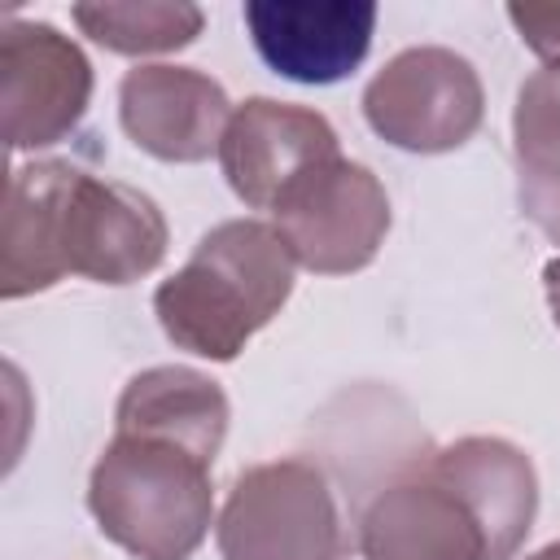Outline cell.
<instances>
[{"label":"cell","mask_w":560,"mask_h":560,"mask_svg":"<svg viewBox=\"0 0 560 560\" xmlns=\"http://www.w3.org/2000/svg\"><path fill=\"white\" fill-rule=\"evenodd\" d=\"M228 118L223 83L192 66H136L118 83V122L158 162H206L219 153Z\"/></svg>","instance_id":"8fae6325"},{"label":"cell","mask_w":560,"mask_h":560,"mask_svg":"<svg viewBox=\"0 0 560 560\" xmlns=\"http://www.w3.org/2000/svg\"><path fill=\"white\" fill-rule=\"evenodd\" d=\"M245 26L258 57L293 83L328 88L359 70L372 48V0H249Z\"/></svg>","instance_id":"30bf717a"},{"label":"cell","mask_w":560,"mask_h":560,"mask_svg":"<svg viewBox=\"0 0 560 560\" xmlns=\"http://www.w3.org/2000/svg\"><path fill=\"white\" fill-rule=\"evenodd\" d=\"M368 127L407 153H451L468 144L486 118V92L468 57L420 44L389 57L363 88Z\"/></svg>","instance_id":"277c9868"},{"label":"cell","mask_w":560,"mask_h":560,"mask_svg":"<svg viewBox=\"0 0 560 560\" xmlns=\"http://www.w3.org/2000/svg\"><path fill=\"white\" fill-rule=\"evenodd\" d=\"M429 464L472 503V512L481 516L494 542V560H512L538 516L534 459L508 438L472 433V438H455L451 446L433 451Z\"/></svg>","instance_id":"7c38bea8"},{"label":"cell","mask_w":560,"mask_h":560,"mask_svg":"<svg viewBox=\"0 0 560 560\" xmlns=\"http://www.w3.org/2000/svg\"><path fill=\"white\" fill-rule=\"evenodd\" d=\"M166 241V219L149 192L74 166L57 232L66 276H83L96 284H131L162 267Z\"/></svg>","instance_id":"52a82bcc"},{"label":"cell","mask_w":560,"mask_h":560,"mask_svg":"<svg viewBox=\"0 0 560 560\" xmlns=\"http://www.w3.org/2000/svg\"><path fill=\"white\" fill-rule=\"evenodd\" d=\"M525 214L547 232V236H556L560 241V192H529L525 188Z\"/></svg>","instance_id":"ac0fdd59"},{"label":"cell","mask_w":560,"mask_h":560,"mask_svg":"<svg viewBox=\"0 0 560 560\" xmlns=\"http://www.w3.org/2000/svg\"><path fill=\"white\" fill-rule=\"evenodd\" d=\"M298 267L315 276L363 271L389 232V197L381 179L350 158L306 171L271 210Z\"/></svg>","instance_id":"5b68a950"},{"label":"cell","mask_w":560,"mask_h":560,"mask_svg":"<svg viewBox=\"0 0 560 560\" xmlns=\"http://www.w3.org/2000/svg\"><path fill=\"white\" fill-rule=\"evenodd\" d=\"M512 149L529 192H560V61L521 83L512 109Z\"/></svg>","instance_id":"2e32d148"},{"label":"cell","mask_w":560,"mask_h":560,"mask_svg":"<svg viewBox=\"0 0 560 560\" xmlns=\"http://www.w3.org/2000/svg\"><path fill=\"white\" fill-rule=\"evenodd\" d=\"M359 551L363 560H494L481 516L429 459L363 508Z\"/></svg>","instance_id":"9c48e42d"},{"label":"cell","mask_w":560,"mask_h":560,"mask_svg":"<svg viewBox=\"0 0 560 560\" xmlns=\"http://www.w3.org/2000/svg\"><path fill=\"white\" fill-rule=\"evenodd\" d=\"M74 162H26L13 166L4 188V228H0V298H26L52 289L61 271V201L70 188Z\"/></svg>","instance_id":"4fadbf2b"},{"label":"cell","mask_w":560,"mask_h":560,"mask_svg":"<svg viewBox=\"0 0 560 560\" xmlns=\"http://www.w3.org/2000/svg\"><path fill=\"white\" fill-rule=\"evenodd\" d=\"M223 560H337L341 516L328 477L311 459L245 468L214 521Z\"/></svg>","instance_id":"3957f363"},{"label":"cell","mask_w":560,"mask_h":560,"mask_svg":"<svg viewBox=\"0 0 560 560\" xmlns=\"http://www.w3.org/2000/svg\"><path fill=\"white\" fill-rule=\"evenodd\" d=\"M341 158L337 131L319 109L249 96L232 109L228 131L219 140V166L228 188L249 210H276V201L315 166Z\"/></svg>","instance_id":"ba28073f"},{"label":"cell","mask_w":560,"mask_h":560,"mask_svg":"<svg viewBox=\"0 0 560 560\" xmlns=\"http://www.w3.org/2000/svg\"><path fill=\"white\" fill-rule=\"evenodd\" d=\"M508 22L529 52H538L547 66L560 61V4H508Z\"/></svg>","instance_id":"e0dca14e"},{"label":"cell","mask_w":560,"mask_h":560,"mask_svg":"<svg viewBox=\"0 0 560 560\" xmlns=\"http://www.w3.org/2000/svg\"><path fill=\"white\" fill-rule=\"evenodd\" d=\"M88 512L136 560H188L214 525L210 459L166 438L114 433L92 464Z\"/></svg>","instance_id":"7a4b0ae2"},{"label":"cell","mask_w":560,"mask_h":560,"mask_svg":"<svg viewBox=\"0 0 560 560\" xmlns=\"http://www.w3.org/2000/svg\"><path fill=\"white\" fill-rule=\"evenodd\" d=\"M525 560H560V538H556V542H547L542 551H534V556H525Z\"/></svg>","instance_id":"ffe728a7"},{"label":"cell","mask_w":560,"mask_h":560,"mask_svg":"<svg viewBox=\"0 0 560 560\" xmlns=\"http://www.w3.org/2000/svg\"><path fill=\"white\" fill-rule=\"evenodd\" d=\"M542 289H547V306H551V319L560 328V254L542 267Z\"/></svg>","instance_id":"d6986e66"},{"label":"cell","mask_w":560,"mask_h":560,"mask_svg":"<svg viewBox=\"0 0 560 560\" xmlns=\"http://www.w3.org/2000/svg\"><path fill=\"white\" fill-rule=\"evenodd\" d=\"M228 420H232V407L219 381H210L197 368H179V363L136 372L122 385L118 407H114V433L166 438V442L197 451L210 464L228 438Z\"/></svg>","instance_id":"5bb4252c"},{"label":"cell","mask_w":560,"mask_h":560,"mask_svg":"<svg viewBox=\"0 0 560 560\" xmlns=\"http://www.w3.org/2000/svg\"><path fill=\"white\" fill-rule=\"evenodd\" d=\"M70 18L88 39H96L109 52L122 57H149V52H179L201 35V9L197 4H74Z\"/></svg>","instance_id":"9a60e30c"},{"label":"cell","mask_w":560,"mask_h":560,"mask_svg":"<svg viewBox=\"0 0 560 560\" xmlns=\"http://www.w3.org/2000/svg\"><path fill=\"white\" fill-rule=\"evenodd\" d=\"M293 254L276 223L228 219L210 228L192 258L158 284L153 315L162 332L210 363H232L293 293Z\"/></svg>","instance_id":"6da1fadb"},{"label":"cell","mask_w":560,"mask_h":560,"mask_svg":"<svg viewBox=\"0 0 560 560\" xmlns=\"http://www.w3.org/2000/svg\"><path fill=\"white\" fill-rule=\"evenodd\" d=\"M92 101V61L48 22L4 18L0 31V105L13 153L66 140Z\"/></svg>","instance_id":"8992f818"}]
</instances>
